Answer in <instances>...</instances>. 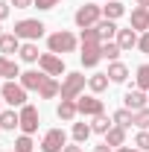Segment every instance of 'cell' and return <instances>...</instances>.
<instances>
[{
	"label": "cell",
	"mask_w": 149,
	"mask_h": 152,
	"mask_svg": "<svg viewBox=\"0 0 149 152\" xmlns=\"http://www.w3.org/2000/svg\"><path fill=\"white\" fill-rule=\"evenodd\" d=\"M47 50L56 53V56H64V53H73L76 50V35L67 32V29H58L53 35L47 38Z\"/></svg>",
	"instance_id": "cell-1"
},
{
	"label": "cell",
	"mask_w": 149,
	"mask_h": 152,
	"mask_svg": "<svg viewBox=\"0 0 149 152\" xmlns=\"http://www.w3.org/2000/svg\"><path fill=\"white\" fill-rule=\"evenodd\" d=\"M102 20V6H96V3H85V6H79L73 15V23L79 29H88V26H96Z\"/></svg>",
	"instance_id": "cell-2"
},
{
	"label": "cell",
	"mask_w": 149,
	"mask_h": 152,
	"mask_svg": "<svg viewBox=\"0 0 149 152\" xmlns=\"http://www.w3.org/2000/svg\"><path fill=\"white\" fill-rule=\"evenodd\" d=\"M85 85H88V79L82 73H67L64 79H61V99H79L82 96V91H85Z\"/></svg>",
	"instance_id": "cell-3"
},
{
	"label": "cell",
	"mask_w": 149,
	"mask_h": 152,
	"mask_svg": "<svg viewBox=\"0 0 149 152\" xmlns=\"http://www.w3.org/2000/svg\"><path fill=\"white\" fill-rule=\"evenodd\" d=\"M44 23L41 20H35V18H23V20H18L15 23V35L20 38V41H38V38L44 35Z\"/></svg>",
	"instance_id": "cell-4"
},
{
	"label": "cell",
	"mask_w": 149,
	"mask_h": 152,
	"mask_svg": "<svg viewBox=\"0 0 149 152\" xmlns=\"http://www.w3.org/2000/svg\"><path fill=\"white\" fill-rule=\"evenodd\" d=\"M0 96H3V102H9V105H15V108H23V105H26V88H23L20 82H6V85L0 88Z\"/></svg>",
	"instance_id": "cell-5"
},
{
	"label": "cell",
	"mask_w": 149,
	"mask_h": 152,
	"mask_svg": "<svg viewBox=\"0 0 149 152\" xmlns=\"http://www.w3.org/2000/svg\"><path fill=\"white\" fill-rule=\"evenodd\" d=\"M64 146H67L64 129H50L44 134V140H41V152H64Z\"/></svg>",
	"instance_id": "cell-6"
},
{
	"label": "cell",
	"mask_w": 149,
	"mask_h": 152,
	"mask_svg": "<svg viewBox=\"0 0 149 152\" xmlns=\"http://www.w3.org/2000/svg\"><path fill=\"white\" fill-rule=\"evenodd\" d=\"M76 108L82 117H96V114H105V105H102V99L93 94V96H79L76 99Z\"/></svg>",
	"instance_id": "cell-7"
},
{
	"label": "cell",
	"mask_w": 149,
	"mask_h": 152,
	"mask_svg": "<svg viewBox=\"0 0 149 152\" xmlns=\"http://www.w3.org/2000/svg\"><path fill=\"white\" fill-rule=\"evenodd\" d=\"M38 67H41L47 76H61V73H64V58L56 56V53H41Z\"/></svg>",
	"instance_id": "cell-8"
},
{
	"label": "cell",
	"mask_w": 149,
	"mask_h": 152,
	"mask_svg": "<svg viewBox=\"0 0 149 152\" xmlns=\"http://www.w3.org/2000/svg\"><path fill=\"white\" fill-rule=\"evenodd\" d=\"M18 114H20V132H23V134H35L38 132V108L26 102Z\"/></svg>",
	"instance_id": "cell-9"
},
{
	"label": "cell",
	"mask_w": 149,
	"mask_h": 152,
	"mask_svg": "<svg viewBox=\"0 0 149 152\" xmlns=\"http://www.w3.org/2000/svg\"><path fill=\"white\" fill-rule=\"evenodd\" d=\"M146 105H149V94H146V91H140V88L126 91V96H123V108H129V111H140V108H146Z\"/></svg>",
	"instance_id": "cell-10"
},
{
	"label": "cell",
	"mask_w": 149,
	"mask_h": 152,
	"mask_svg": "<svg viewBox=\"0 0 149 152\" xmlns=\"http://www.w3.org/2000/svg\"><path fill=\"white\" fill-rule=\"evenodd\" d=\"M131 29L134 32H149V6H134L131 9Z\"/></svg>",
	"instance_id": "cell-11"
},
{
	"label": "cell",
	"mask_w": 149,
	"mask_h": 152,
	"mask_svg": "<svg viewBox=\"0 0 149 152\" xmlns=\"http://www.w3.org/2000/svg\"><path fill=\"white\" fill-rule=\"evenodd\" d=\"M114 41H117V47L126 53V50H134V47H137V41H140V32H134L131 26H129V29H117V38H114Z\"/></svg>",
	"instance_id": "cell-12"
},
{
	"label": "cell",
	"mask_w": 149,
	"mask_h": 152,
	"mask_svg": "<svg viewBox=\"0 0 149 152\" xmlns=\"http://www.w3.org/2000/svg\"><path fill=\"white\" fill-rule=\"evenodd\" d=\"M47 82V73L41 70H26V73H20V85L26 88V91H41V85Z\"/></svg>",
	"instance_id": "cell-13"
},
{
	"label": "cell",
	"mask_w": 149,
	"mask_h": 152,
	"mask_svg": "<svg viewBox=\"0 0 149 152\" xmlns=\"http://www.w3.org/2000/svg\"><path fill=\"white\" fill-rule=\"evenodd\" d=\"M76 114H79V108H76V99H61L56 108V117L58 120H64V123H73Z\"/></svg>",
	"instance_id": "cell-14"
},
{
	"label": "cell",
	"mask_w": 149,
	"mask_h": 152,
	"mask_svg": "<svg viewBox=\"0 0 149 152\" xmlns=\"http://www.w3.org/2000/svg\"><path fill=\"white\" fill-rule=\"evenodd\" d=\"M20 44H23V41H20L15 32H3V35H0V56L18 53V50H20Z\"/></svg>",
	"instance_id": "cell-15"
},
{
	"label": "cell",
	"mask_w": 149,
	"mask_h": 152,
	"mask_svg": "<svg viewBox=\"0 0 149 152\" xmlns=\"http://www.w3.org/2000/svg\"><path fill=\"white\" fill-rule=\"evenodd\" d=\"M15 76H20L18 61H12L9 56H0V79H9V82H15Z\"/></svg>",
	"instance_id": "cell-16"
},
{
	"label": "cell",
	"mask_w": 149,
	"mask_h": 152,
	"mask_svg": "<svg viewBox=\"0 0 149 152\" xmlns=\"http://www.w3.org/2000/svg\"><path fill=\"white\" fill-rule=\"evenodd\" d=\"M117 20H108V18H102L99 23H96V32H99V38H102V44L105 41H111V38H117Z\"/></svg>",
	"instance_id": "cell-17"
},
{
	"label": "cell",
	"mask_w": 149,
	"mask_h": 152,
	"mask_svg": "<svg viewBox=\"0 0 149 152\" xmlns=\"http://www.w3.org/2000/svg\"><path fill=\"white\" fill-rule=\"evenodd\" d=\"M126 15V6L120 3V0H108L105 6H102V18H108V20H120Z\"/></svg>",
	"instance_id": "cell-18"
},
{
	"label": "cell",
	"mask_w": 149,
	"mask_h": 152,
	"mask_svg": "<svg viewBox=\"0 0 149 152\" xmlns=\"http://www.w3.org/2000/svg\"><path fill=\"white\" fill-rule=\"evenodd\" d=\"M105 73H108L111 82H126V79H129V67H126L123 61H108V70H105Z\"/></svg>",
	"instance_id": "cell-19"
},
{
	"label": "cell",
	"mask_w": 149,
	"mask_h": 152,
	"mask_svg": "<svg viewBox=\"0 0 149 152\" xmlns=\"http://www.w3.org/2000/svg\"><path fill=\"white\" fill-rule=\"evenodd\" d=\"M105 143H108L111 149H117V146H126V129L111 126V129H108V134H105Z\"/></svg>",
	"instance_id": "cell-20"
},
{
	"label": "cell",
	"mask_w": 149,
	"mask_h": 152,
	"mask_svg": "<svg viewBox=\"0 0 149 152\" xmlns=\"http://www.w3.org/2000/svg\"><path fill=\"white\" fill-rule=\"evenodd\" d=\"M114 126H120V129H129V126H134V111H129V108H120V111L111 114Z\"/></svg>",
	"instance_id": "cell-21"
},
{
	"label": "cell",
	"mask_w": 149,
	"mask_h": 152,
	"mask_svg": "<svg viewBox=\"0 0 149 152\" xmlns=\"http://www.w3.org/2000/svg\"><path fill=\"white\" fill-rule=\"evenodd\" d=\"M108 73H93L91 79H88V88H91L93 94H102V91H108Z\"/></svg>",
	"instance_id": "cell-22"
},
{
	"label": "cell",
	"mask_w": 149,
	"mask_h": 152,
	"mask_svg": "<svg viewBox=\"0 0 149 152\" xmlns=\"http://www.w3.org/2000/svg\"><path fill=\"white\" fill-rule=\"evenodd\" d=\"M111 126H114V120L108 117V114H96V117H93V123H91V129H93L96 134H108Z\"/></svg>",
	"instance_id": "cell-23"
},
{
	"label": "cell",
	"mask_w": 149,
	"mask_h": 152,
	"mask_svg": "<svg viewBox=\"0 0 149 152\" xmlns=\"http://www.w3.org/2000/svg\"><path fill=\"white\" fill-rule=\"evenodd\" d=\"M38 94L44 96V99H53V96H58V94H61V85H58L53 76H47V82L41 85V91H38Z\"/></svg>",
	"instance_id": "cell-24"
},
{
	"label": "cell",
	"mask_w": 149,
	"mask_h": 152,
	"mask_svg": "<svg viewBox=\"0 0 149 152\" xmlns=\"http://www.w3.org/2000/svg\"><path fill=\"white\" fill-rule=\"evenodd\" d=\"M0 126H3V132H6V129H20V114L0 111Z\"/></svg>",
	"instance_id": "cell-25"
},
{
	"label": "cell",
	"mask_w": 149,
	"mask_h": 152,
	"mask_svg": "<svg viewBox=\"0 0 149 152\" xmlns=\"http://www.w3.org/2000/svg\"><path fill=\"white\" fill-rule=\"evenodd\" d=\"M20 58H23V61H38V47H35V41H23V44H20Z\"/></svg>",
	"instance_id": "cell-26"
},
{
	"label": "cell",
	"mask_w": 149,
	"mask_h": 152,
	"mask_svg": "<svg viewBox=\"0 0 149 152\" xmlns=\"http://www.w3.org/2000/svg\"><path fill=\"white\" fill-rule=\"evenodd\" d=\"M91 123H73V140L76 143H85L88 137H91Z\"/></svg>",
	"instance_id": "cell-27"
},
{
	"label": "cell",
	"mask_w": 149,
	"mask_h": 152,
	"mask_svg": "<svg viewBox=\"0 0 149 152\" xmlns=\"http://www.w3.org/2000/svg\"><path fill=\"white\" fill-rule=\"evenodd\" d=\"M134 82H137L140 91H149V64H140V67L134 70Z\"/></svg>",
	"instance_id": "cell-28"
},
{
	"label": "cell",
	"mask_w": 149,
	"mask_h": 152,
	"mask_svg": "<svg viewBox=\"0 0 149 152\" xmlns=\"http://www.w3.org/2000/svg\"><path fill=\"white\" fill-rule=\"evenodd\" d=\"M123 50L117 47V41H105L102 44V58H108V61H117V56H120Z\"/></svg>",
	"instance_id": "cell-29"
},
{
	"label": "cell",
	"mask_w": 149,
	"mask_h": 152,
	"mask_svg": "<svg viewBox=\"0 0 149 152\" xmlns=\"http://www.w3.org/2000/svg\"><path fill=\"white\" fill-rule=\"evenodd\" d=\"M32 134H20L18 140H15V152H32Z\"/></svg>",
	"instance_id": "cell-30"
},
{
	"label": "cell",
	"mask_w": 149,
	"mask_h": 152,
	"mask_svg": "<svg viewBox=\"0 0 149 152\" xmlns=\"http://www.w3.org/2000/svg\"><path fill=\"white\" fill-rule=\"evenodd\" d=\"M134 126L137 129H149V105L140 108V111H134Z\"/></svg>",
	"instance_id": "cell-31"
},
{
	"label": "cell",
	"mask_w": 149,
	"mask_h": 152,
	"mask_svg": "<svg viewBox=\"0 0 149 152\" xmlns=\"http://www.w3.org/2000/svg\"><path fill=\"white\" fill-rule=\"evenodd\" d=\"M134 146H137L140 152H149V132H146V129H140V132H137V137H134Z\"/></svg>",
	"instance_id": "cell-32"
},
{
	"label": "cell",
	"mask_w": 149,
	"mask_h": 152,
	"mask_svg": "<svg viewBox=\"0 0 149 152\" xmlns=\"http://www.w3.org/2000/svg\"><path fill=\"white\" fill-rule=\"evenodd\" d=\"M61 0H35V9H41V12H47V9H53V6H58Z\"/></svg>",
	"instance_id": "cell-33"
},
{
	"label": "cell",
	"mask_w": 149,
	"mask_h": 152,
	"mask_svg": "<svg viewBox=\"0 0 149 152\" xmlns=\"http://www.w3.org/2000/svg\"><path fill=\"white\" fill-rule=\"evenodd\" d=\"M137 50L149 56V32H140V41H137Z\"/></svg>",
	"instance_id": "cell-34"
},
{
	"label": "cell",
	"mask_w": 149,
	"mask_h": 152,
	"mask_svg": "<svg viewBox=\"0 0 149 152\" xmlns=\"http://www.w3.org/2000/svg\"><path fill=\"white\" fill-rule=\"evenodd\" d=\"M9 9H12V3H9V0H0V23L9 18Z\"/></svg>",
	"instance_id": "cell-35"
},
{
	"label": "cell",
	"mask_w": 149,
	"mask_h": 152,
	"mask_svg": "<svg viewBox=\"0 0 149 152\" xmlns=\"http://www.w3.org/2000/svg\"><path fill=\"white\" fill-rule=\"evenodd\" d=\"M15 9H29V6H35V0H9Z\"/></svg>",
	"instance_id": "cell-36"
},
{
	"label": "cell",
	"mask_w": 149,
	"mask_h": 152,
	"mask_svg": "<svg viewBox=\"0 0 149 152\" xmlns=\"http://www.w3.org/2000/svg\"><path fill=\"white\" fill-rule=\"evenodd\" d=\"M93 152H114L108 143H99V146H93Z\"/></svg>",
	"instance_id": "cell-37"
},
{
	"label": "cell",
	"mask_w": 149,
	"mask_h": 152,
	"mask_svg": "<svg viewBox=\"0 0 149 152\" xmlns=\"http://www.w3.org/2000/svg\"><path fill=\"white\" fill-rule=\"evenodd\" d=\"M114 152H140V149H137V146H117Z\"/></svg>",
	"instance_id": "cell-38"
},
{
	"label": "cell",
	"mask_w": 149,
	"mask_h": 152,
	"mask_svg": "<svg viewBox=\"0 0 149 152\" xmlns=\"http://www.w3.org/2000/svg\"><path fill=\"white\" fill-rule=\"evenodd\" d=\"M64 152H82V143H73V146H64Z\"/></svg>",
	"instance_id": "cell-39"
},
{
	"label": "cell",
	"mask_w": 149,
	"mask_h": 152,
	"mask_svg": "<svg viewBox=\"0 0 149 152\" xmlns=\"http://www.w3.org/2000/svg\"><path fill=\"white\" fill-rule=\"evenodd\" d=\"M137 6H149V0H137Z\"/></svg>",
	"instance_id": "cell-40"
},
{
	"label": "cell",
	"mask_w": 149,
	"mask_h": 152,
	"mask_svg": "<svg viewBox=\"0 0 149 152\" xmlns=\"http://www.w3.org/2000/svg\"><path fill=\"white\" fill-rule=\"evenodd\" d=\"M0 105H3V96H0ZM0 111H3V108H0Z\"/></svg>",
	"instance_id": "cell-41"
},
{
	"label": "cell",
	"mask_w": 149,
	"mask_h": 152,
	"mask_svg": "<svg viewBox=\"0 0 149 152\" xmlns=\"http://www.w3.org/2000/svg\"><path fill=\"white\" fill-rule=\"evenodd\" d=\"M0 35H3V26H0Z\"/></svg>",
	"instance_id": "cell-42"
},
{
	"label": "cell",
	"mask_w": 149,
	"mask_h": 152,
	"mask_svg": "<svg viewBox=\"0 0 149 152\" xmlns=\"http://www.w3.org/2000/svg\"><path fill=\"white\" fill-rule=\"evenodd\" d=\"M0 134H3V126H0Z\"/></svg>",
	"instance_id": "cell-43"
}]
</instances>
